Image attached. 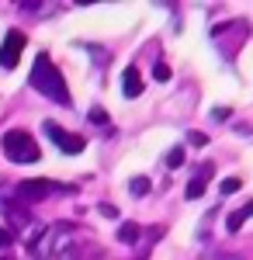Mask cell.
I'll return each mask as SVG.
<instances>
[{"label": "cell", "mask_w": 253, "mask_h": 260, "mask_svg": "<svg viewBox=\"0 0 253 260\" xmlns=\"http://www.w3.org/2000/svg\"><path fill=\"white\" fill-rule=\"evenodd\" d=\"M73 222H56V225H42V233L28 243V250L39 260H80V250L73 243Z\"/></svg>", "instance_id": "cell-1"}, {"label": "cell", "mask_w": 253, "mask_h": 260, "mask_svg": "<svg viewBox=\"0 0 253 260\" xmlns=\"http://www.w3.org/2000/svg\"><path fill=\"white\" fill-rule=\"evenodd\" d=\"M28 83L39 90L42 98L56 101V104H70V90H66V80H62V73L56 70V62L49 59L45 52H42L39 59H35V66H31V77H28Z\"/></svg>", "instance_id": "cell-2"}, {"label": "cell", "mask_w": 253, "mask_h": 260, "mask_svg": "<svg viewBox=\"0 0 253 260\" xmlns=\"http://www.w3.org/2000/svg\"><path fill=\"white\" fill-rule=\"evenodd\" d=\"M0 146H4V156H7L11 163H35L42 156L39 142L31 139V132H24V128L4 132V136H0Z\"/></svg>", "instance_id": "cell-3"}, {"label": "cell", "mask_w": 253, "mask_h": 260, "mask_svg": "<svg viewBox=\"0 0 253 260\" xmlns=\"http://www.w3.org/2000/svg\"><path fill=\"white\" fill-rule=\"evenodd\" d=\"M0 212H4V219L11 222V225H21V229H28V243L35 240L42 233V225L35 222V215H31V208L24 205V201H18V198H4L0 194Z\"/></svg>", "instance_id": "cell-4"}, {"label": "cell", "mask_w": 253, "mask_h": 260, "mask_svg": "<svg viewBox=\"0 0 253 260\" xmlns=\"http://www.w3.org/2000/svg\"><path fill=\"white\" fill-rule=\"evenodd\" d=\"M59 191H70V187H62V184H56V180H45V177H31V180H21L18 184V201H24V205L31 208V205L52 198V194H59Z\"/></svg>", "instance_id": "cell-5"}, {"label": "cell", "mask_w": 253, "mask_h": 260, "mask_svg": "<svg viewBox=\"0 0 253 260\" xmlns=\"http://www.w3.org/2000/svg\"><path fill=\"white\" fill-rule=\"evenodd\" d=\"M42 128H45V136H49V139L56 142V149L70 153V156H77V153H83V149H87V139H83V136H77V132H66V128H62L59 121H52V118L45 121Z\"/></svg>", "instance_id": "cell-6"}, {"label": "cell", "mask_w": 253, "mask_h": 260, "mask_svg": "<svg viewBox=\"0 0 253 260\" xmlns=\"http://www.w3.org/2000/svg\"><path fill=\"white\" fill-rule=\"evenodd\" d=\"M24 45H28L24 31L11 28V31L4 35V45H0V66H4V70H14L18 59H21V52H24Z\"/></svg>", "instance_id": "cell-7"}, {"label": "cell", "mask_w": 253, "mask_h": 260, "mask_svg": "<svg viewBox=\"0 0 253 260\" xmlns=\"http://www.w3.org/2000/svg\"><path fill=\"white\" fill-rule=\"evenodd\" d=\"M212 174H215V167H212V163H201V167H198V174L191 177V184H187V191H184V194H187L191 201H198L201 194H205V187H208Z\"/></svg>", "instance_id": "cell-8"}, {"label": "cell", "mask_w": 253, "mask_h": 260, "mask_svg": "<svg viewBox=\"0 0 253 260\" xmlns=\"http://www.w3.org/2000/svg\"><path fill=\"white\" fill-rule=\"evenodd\" d=\"M121 90H125V98H139V94H142L139 66H125V73H121Z\"/></svg>", "instance_id": "cell-9"}, {"label": "cell", "mask_w": 253, "mask_h": 260, "mask_svg": "<svg viewBox=\"0 0 253 260\" xmlns=\"http://www.w3.org/2000/svg\"><path fill=\"white\" fill-rule=\"evenodd\" d=\"M139 240H142V225L139 222H121L118 225V243L121 246H136Z\"/></svg>", "instance_id": "cell-10"}, {"label": "cell", "mask_w": 253, "mask_h": 260, "mask_svg": "<svg viewBox=\"0 0 253 260\" xmlns=\"http://www.w3.org/2000/svg\"><path fill=\"white\" fill-rule=\"evenodd\" d=\"M250 215H253V201H246L239 212H229V219H226V229H229V233H239V229H243V222L250 219Z\"/></svg>", "instance_id": "cell-11"}, {"label": "cell", "mask_w": 253, "mask_h": 260, "mask_svg": "<svg viewBox=\"0 0 253 260\" xmlns=\"http://www.w3.org/2000/svg\"><path fill=\"white\" fill-rule=\"evenodd\" d=\"M129 191H132L136 198H142V194L153 191V184H149V177H132V180H129Z\"/></svg>", "instance_id": "cell-12"}, {"label": "cell", "mask_w": 253, "mask_h": 260, "mask_svg": "<svg viewBox=\"0 0 253 260\" xmlns=\"http://www.w3.org/2000/svg\"><path fill=\"white\" fill-rule=\"evenodd\" d=\"M239 187H243V180H239V177H226L222 184H218V194L226 198V194H236Z\"/></svg>", "instance_id": "cell-13"}, {"label": "cell", "mask_w": 253, "mask_h": 260, "mask_svg": "<svg viewBox=\"0 0 253 260\" xmlns=\"http://www.w3.org/2000/svg\"><path fill=\"white\" fill-rule=\"evenodd\" d=\"M180 163H184V146H174V149L167 153V167H170V170H177Z\"/></svg>", "instance_id": "cell-14"}, {"label": "cell", "mask_w": 253, "mask_h": 260, "mask_svg": "<svg viewBox=\"0 0 253 260\" xmlns=\"http://www.w3.org/2000/svg\"><path fill=\"white\" fill-rule=\"evenodd\" d=\"M153 80H160V83L170 80V66H167V62H156L153 66Z\"/></svg>", "instance_id": "cell-15"}, {"label": "cell", "mask_w": 253, "mask_h": 260, "mask_svg": "<svg viewBox=\"0 0 253 260\" xmlns=\"http://www.w3.org/2000/svg\"><path fill=\"white\" fill-rule=\"evenodd\" d=\"M90 121L94 125H108V111L104 108H90Z\"/></svg>", "instance_id": "cell-16"}, {"label": "cell", "mask_w": 253, "mask_h": 260, "mask_svg": "<svg viewBox=\"0 0 253 260\" xmlns=\"http://www.w3.org/2000/svg\"><path fill=\"white\" fill-rule=\"evenodd\" d=\"M187 142H191V146H205L208 136H205V132H187Z\"/></svg>", "instance_id": "cell-17"}, {"label": "cell", "mask_w": 253, "mask_h": 260, "mask_svg": "<svg viewBox=\"0 0 253 260\" xmlns=\"http://www.w3.org/2000/svg\"><path fill=\"white\" fill-rule=\"evenodd\" d=\"M101 215H104V219H118V208H115V205H108V201H104V205H101Z\"/></svg>", "instance_id": "cell-18"}, {"label": "cell", "mask_w": 253, "mask_h": 260, "mask_svg": "<svg viewBox=\"0 0 253 260\" xmlns=\"http://www.w3.org/2000/svg\"><path fill=\"white\" fill-rule=\"evenodd\" d=\"M229 115H233L229 108H215V111H212V118H215V121H226V118H229Z\"/></svg>", "instance_id": "cell-19"}, {"label": "cell", "mask_w": 253, "mask_h": 260, "mask_svg": "<svg viewBox=\"0 0 253 260\" xmlns=\"http://www.w3.org/2000/svg\"><path fill=\"white\" fill-rule=\"evenodd\" d=\"M11 240H14V236H11V233L0 225V250H4V246H11Z\"/></svg>", "instance_id": "cell-20"}, {"label": "cell", "mask_w": 253, "mask_h": 260, "mask_svg": "<svg viewBox=\"0 0 253 260\" xmlns=\"http://www.w3.org/2000/svg\"><path fill=\"white\" fill-rule=\"evenodd\" d=\"M215 260H243V257H239V253H218Z\"/></svg>", "instance_id": "cell-21"}, {"label": "cell", "mask_w": 253, "mask_h": 260, "mask_svg": "<svg viewBox=\"0 0 253 260\" xmlns=\"http://www.w3.org/2000/svg\"><path fill=\"white\" fill-rule=\"evenodd\" d=\"M0 260H18V257L14 253H0Z\"/></svg>", "instance_id": "cell-22"}]
</instances>
